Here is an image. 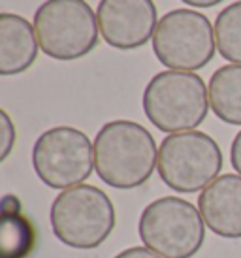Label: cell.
Instances as JSON below:
<instances>
[{"label": "cell", "mask_w": 241, "mask_h": 258, "mask_svg": "<svg viewBox=\"0 0 241 258\" xmlns=\"http://www.w3.org/2000/svg\"><path fill=\"white\" fill-rule=\"evenodd\" d=\"M115 258H162V256L153 252L147 247H130L127 251L119 252Z\"/></svg>", "instance_id": "cell-16"}, {"label": "cell", "mask_w": 241, "mask_h": 258, "mask_svg": "<svg viewBox=\"0 0 241 258\" xmlns=\"http://www.w3.org/2000/svg\"><path fill=\"white\" fill-rule=\"evenodd\" d=\"M215 25L196 10H171L164 14L153 36V53L170 70L196 72L215 57Z\"/></svg>", "instance_id": "cell-7"}, {"label": "cell", "mask_w": 241, "mask_h": 258, "mask_svg": "<svg viewBox=\"0 0 241 258\" xmlns=\"http://www.w3.org/2000/svg\"><path fill=\"white\" fill-rule=\"evenodd\" d=\"M158 166V149L143 124L127 119L106 122L94 138V172L106 185L130 190L145 185Z\"/></svg>", "instance_id": "cell-1"}, {"label": "cell", "mask_w": 241, "mask_h": 258, "mask_svg": "<svg viewBox=\"0 0 241 258\" xmlns=\"http://www.w3.org/2000/svg\"><path fill=\"white\" fill-rule=\"evenodd\" d=\"M156 170L171 190L181 194L198 192L219 177L222 151L209 134L200 130L170 134L158 147Z\"/></svg>", "instance_id": "cell-6"}, {"label": "cell", "mask_w": 241, "mask_h": 258, "mask_svg": "<svg viewBox=\"0 0 241 258\" xmlns=\"http://www.w3.org/2000/svg\"><path fill=\"white\" fill-rule=\"evenodd\" d=\"M96 17L102 38L120 51L143 47L153 40L158 27L153 0H100Z\"/></svg>", "instance_id": "cell-9"}, {"label": "cell", "mask_w": 241, "mask_h": 258, "mask_svg": "<svg viewBox=\"0 0 241 258\" xmlns=\"http://www.w3.org/2000/svg\"><path fill=\"white\" fill-rule=\"evenodd\" d=\"M217 51L224 60L241 64V0L228 4L215 19Z\"/></svg>", "instance_id": "cell-14"}, {"label": "cell", "mask_w": 241, "mask_h": 258, "mask_svg": "<svg viewBox=\"0 0 241 258\" xmlns=\"http://www.w3.org/2000/svg\"><path fill=\"white\" fill-rule=\"evenodd\" d=\"M209 106L217 119L241 126V64L220 66L209 79Z\"/></svg>", "instance_id": "cell-13"}, {"label": "cell", "mask_w": 241, "mask_h": 258, "mask_svg": "<svg viewBox=\"0 0 241 258\" xmlns=\"http://www.w3.org/2000/svg\"><path fill=\"white\" fill-rule=\"evenodd\" d=\"M143 111L160 132L196 130L209 111V89L194 72L164 70L151 78L143 91Z\"/></svg>", "instance_id": "cell-2"}, {"label": "cell", "mask_w": 241, "mask_h": 258, "mask_svg": "<svg viewBox=\"0 0 241 258\" xmlns=\"http://www.w3.org/2000/svg\"><path fill=\"white\" fill-rule=\"evenodd\" d=\"M142 243L162 258H192L206 239V222L200 209L177 196L153 200L140 215Z\"/></svg>", "instance_id": "cell-4"}, {"label": "cell", "mask_w": 241, "mask_h": 258, "mask_svg": "<svg viewBox=\"0 0 241 258\" xmlns=\"http://www.w3.org/2000/svg\"><path fill=\"white\" fill-rule=\"evenodd\" d=\"M38 36L34 25L10 12L0 14V76L27 72L38 57Z\"/></svg>", "instance_id": "cell-11"}, {"label": "cell", "mask_w": 241, "mask_h": 258, "mask_svg": "<svg viewBox=\"0 0 241 258\" xmlns=\"http://www.w3.org/2000/svg\"><path fill=\"white\" fill-rule=\"evenodd\" d=\"M53 234L72 249H96L115 228V208L102 188L78 185L66 188L51 204Z\"/></svg>", "instance_id": "cell-3"}, {"label": "cell", "mask_w": 241, "mask_h": 258, "mask_svg": "<svg viewBox=\"0 0 241 258\" xmlns=\"http://www.w3.org/2000/svg\"><path fill=\"white\" fill-rule=\"evenodd\" d=\"M181 2H185L187 6L198 8V10H206V8L219 6L220 2H224V0H181Z\"/></svg>", "instance_id": "cell-18"}, {"label": "cell", "mask_w": 241, "mask_h": 258, "mask_svg": "<svg viewBox=\"0 0 241 258\" xmlns=\"http://www.w3.org/2000/svg\"><path fill=\"white\" fill-rule=\"evenodd\" d=\"M36 230L21 211V202L14 194L2 198L0 222V258H29L34 251Z\"/></svg>", "instance_id": "cell-12"}, {"label": "cell", "mask_w": 241, "mask_h": 258, "mask_svg": "<svg viewBox=\"0 0 241 258\" xmlns=\"http://www.w3.org/2000/svg\"><path fill=\"white\" fill-rule=\"evenodd\" d=\"M15 126L6 109H0V144H2V151H0V160H6L10 157V153L15 145Z\"/></svg>", "instance_id": "cell-15"}, {"label": "cell", "mask_w": 241, "mask_h": 258, "mask_svg": "<svg viewBox=\"0 0 241 258\" xmlns=\"http://www.w3.org/2000/svg\"><path fill=\"white\" fill-rule=\"evenodd\" d=\"M32 168L38 179L51 188L78 186L94 172V144L79 128L53 126L34 142Z\"/></svg>", "instance_id": "cell-8"}, {"label": "cell", "mask_w": 241, "mask_h": 258, "mask_svg": "<svg viewBox=\"0 0 241 258\" xmlns=\"http://www.w3.org/2000/svg\"><path fill=\"white\" fill-rule=\"evenodd\" d=\"M40 49L55 60H76L98 43V17L87 0H45L34 14Z\"/></svg>", "instance_id": "cell-5"}, {"label": "cell", "mask_w": 241, "mask_h": 258, "mask_svg": "<svg viewBox=\"0 0 241 258\" xmlns=\"http://www.w3.org/2000/svg\"><path fill=\"white\" fill-rule=\"evenodd\" d=\"M230 162H232V168L241 175V130L235 134L230 147Z\"/></svg>", "instance_id": "cell-17"}, {"label": "cell", "mask_w": 241, "mask_h": 258, "mask_svg": "<svg viewBox=\"0 0 241 258\" xmlns=\"http://www.w3.org/2000/svg\"><path fill=\"white\" fill-rule=\"evenodd\" d=\"M200 215L213 234L226 239L241 237V175L224 173L198 196Z\"/></svg>", "instance_id": "cell-10"}]
</instances>
